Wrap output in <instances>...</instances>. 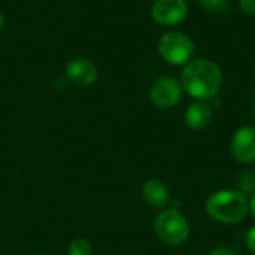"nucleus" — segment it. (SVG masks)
I'll use <instances>...</instances> for the list:
<instances>
[{"label": "nucleus", "mask_w": 255, "mask_h": 255, "mask_svg": "<svg viewBox=\"0 0 255 255\" xmlns=\"http://www.w3.org/2000/svg\"><path fill=\"white\" fill-rule=\"evenodd\" d=\"M224 75L221 67L208 58H197L185 64L181 73V85L193 99H214L223 88Z\"/></svg>", "instance_id": "1"}, {"label": "nucleus", "mask_w": 255, "mask_h": 255, "mask_svg": "<svg viewBox=\"0 0 255 255\" xmlns=\"http://www.w3.org/2000/svg\"><path fill=\"white\" fill-rule=\"evenodd\" d=\"M250 209L245 193L238 190H223L214 193L206 200V212L221 224H238L245 220Z\"/></svg>", "instance_id": "2"}, {"label": "nucleus", "mask_w": 255, "mask_h": 255, "mask_svg": "<svg viewBox=\"0 0 255 255\" xmlns=\"http://www.w3.org/2000/svg\"><path fill=\"white\" fill-rule=\"evenodd\" d=\"M154 232L157 238L169 245H182L190 236V226L187 218L176 209L163 211L154 221Z\"/></svg>", "instance_id": "3"}, {"label": "nucleus", "mask_w": 255, "mask_h": 255, "mask_svg": "<svg viewBox=\"0 0 255 255\" xmlns=\"http://www.w3.org/2000/svg\"><path fill=\"white\" fill-rule=\"evenodd\" d=\"M158 52L164 61L173 66H184L194 55V43L182 31L164 33L158 40Z\"/></svg>", "instance_id": "4"}, {"label": "nucleus", "mask_w": 255, "mask_h": 255, "mask_svg": "<svg viewBox=\"0 0 255 255\" xmlns=\"http://www.w3.org/2000/svg\"><path fill=\"white\" fill-rule=\"evenodd\" d=\"M149 97L157 108L172 109L182 99V85L172 76H161L152 82Z\"/></svg>", "instance_id": "5"}, {"label": "nucleus", "mask_w": 255, "mask_h": 255, "mask_svg": "<svg viewBox=\"0 0 255 255\" xmlns=\"http://www.w3.org/2000/svg\"><path fill=\"white\" fill-rule=\"evenodd\" d=\"M188 15L185 0H157L152 6V18L160 25H178Z\"/></svg>", "instance_id": "6"}, {"label": "nucleus", "mask_w": 255, "mask_h": 255, "mask_svg": "<svg viewBox=\"0 0 255 255\" xmlns=\"http://www.w3.org/2000/svg\"><path fill=\"white\" fill-rule=\"evenodd\" d=\"M230 151L233 158L242 164L255 163V127L245 126L239 128L230 142Z\"/></svg>", "instance_id": "7"}, {"label": "nucleus", "mask_w": 255, "mask_h": 255, "mask_svg": "<svg viewBox=\"0 0 255 255\" xmlns=\"http://www.w3.org/2000/svg\"><path fill=\"white\" fill-rule=\"evenodd\" d=\"M66 75L67 78L79 85V87H88L93 85L97 79V67L96 64L88 58H75L67 63L66 66Z\"/></svg>", "instance_id": "8"}, {"label": "nucleus", "mask_w": 255, "mask_h": 255, "mask_svg": "<svg viewBox=\"0 0 255 255\" xmlns=\"http://www.w3.org/2000/svg\"><path fill=\"white\" fill-rule=\"evenodd\" d=\"M142 196L145 199V202L154 208V209H163L167 206L170 196H169V190L167 187L158 181V179H149L143 184L142 188Z\"/></svg>", "instance_id": "9"}, {"label": "nucleus", "mask_w": 255, "mask_h": 255, "mask_svg": "<svg viewBox=\"0 0 255 255\" xmlns=\"http://www.w3.org/2000/svg\"><path fill=\"white\" fill-rule=\"evenodd\" d=\"M212 120V109L205 102H196L188 106L185 112V123L193 130H202L209 126Z\"/></svg>", "instance_id": "10"}, {"label": "nucleus", "mask_w": 255, "mask_h": 255, "mask_svg": "<svg viewBox=\"0 0 255 255\" xmlns=\"http://www.w3.org/2000/svg\"><path fill=\"white\" fill-rule=\"evenodd\" d=\"M93 248L87 239H76L70 244L67 255H91Z\"/></svg>", "instance_id": "11"}, {"label": "nucleus", "mask_w": 255, "mask_h": 255, "mask_svg": "<svg viewBox=\"0 0 255 255\" xmlns=\"http://www.w3.org/2000/svg\"><path fill=\"white\" fill-rule=\"evenodd\" d=\"M202 7L211 13H221L224 10H227L229 7V0H200Z\"/></svg>", "instance_id": "12"}, {"label": "nucleus", "mask_w": 255, "mask_h": 255, "mask_svg": "<svg viewBox=\"0 0 255 255\" xmlns=\"http://www.w3.org/2000/svg\"><path fill=\"white\" fill-rule=\"evenodd\" d=\"M239 4L245 13H250V15L255 13V0H239Z\"/></svg>", "instance_id": "13"}, {"label": "nucleus", "mask_w": 255, "mask_h": 255, "mask_svg": "<svg viewBox=\"0 0 255 255\" xmlns=\"http://www.w3.org/2000/svg\"><path fill=\"white\" fill-rule=\"evenodd\" d=\"M245 241H247V247H248V250L255 255V226L250 229V232L247 233Z\"/></svg>", "instance_id": "14"}, {"label": "nucleus", "mask_w": 255, "mask_h": 255, "mask_svg": "<svg viewBox=\"0 0 255 255\" xmlns=\"http://www.w3.org/2000/svg\"><path fill=\"white\" fill-rule=\"evenodd\" d=\"M209 255H236L232 250H229V248H217V250H214L212 253Z\"/></svg>", "instance_id": "15"}, {"label": "nucleus", "mask_w": 255, "mask_h": 255, "mask_svg": "<svg viewBox=\"0 0 255 255\" xmlns=\"http://www.w3.org/2000/svg\"><path fill=\"white\" fill-rule=\"evenodd\" d=\"M250 211H251L253 217L255 218V194H254V197L251 199V202H250Z\"/></svg>", "instance_id": "16"}, {"label": "nucleus", "mask_w": 255, "mask_h": 255, "mask_svg": "<svg viewBox=\"0 0 255 255\" xmlns=\"http://www.w3.org/2000/svg\"><path fill=\"white\" fill-rule=\"evenodd\" d=\"M3 22H4V18H3V13L0 12V30L3 28Z\"/></svg>", "instance_id": "17"}, {"label": "nucleus", "mask_w": 255, "mask_h": 255, "mask_svg": "<svg viewBox=\"0 0 255 255\" xmlns=\"http://www.w3.org/2000/svg\"><path fill=\"white\" fill-rule=\"evenodd\" d=\"M254 114H255V102H254Z\"/></svg>", "instance_id": "18"}]
</instances>
